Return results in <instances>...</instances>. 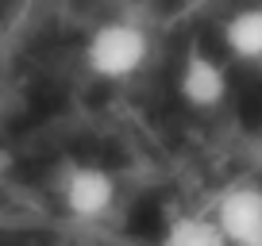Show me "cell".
Wrapping results in <instances>:
<instances>
[{
	"label": "cell",
	"instance_id": "6da1fadb",
	"mask_svg": "<svg viewBox=\"0 0 262 246\" xmlns=\"http://www.w3.org/2000/svg\"><path fill=\"white\" fill-rule=\"evenodd\" d=\"M150 42L147 31L139 23H127V19H108L97 31L89 35V46H85V62L97 77L104 81H123L135 69L147 62Z\"/></svg>",
	"mask_w": 262,
	"mask_h": 246
},
{
	"label": "cell",
	"instance_id": "7a4b0ae2",
	"mask_svg": "<svg viewBox=\"0 0 262 246\" xmlns=\"http://www.w3.org/2000/svg\"><path fill=\"white\" fill-rule=\"evenodd\" d=\"M212 219L228 246H262V189L251 181L224 189Z\"/></svg>",
	"mask_w": 262,
	"mask_h": 246
},
{
	"label": "cell",
	"instance_id": "3957f363",
	"mask_svg": "<svg viewBox=\"0 0 262 246\" xmlns=\"http://www.w3.org/2000/svg\"><path fill=\"white\" fill-rule=\"evenodd\" d=\"M62 204L74 219H104L116 204V177L100 165H74L62 177Z\"/></svg>",
	"mask_w": 262,
	"mask_h": 246
},
{
	"label": "cell",
	"instance_id": "277c9868",
	"mask_svg": "<svg viewBox=\"0 0 262 246\" xmlns=\"http://www.w3.org/2000/svg\"><path fill=\"white\" fill-rule=\"evenodd\" d=\"M178 96L185 100L189 108H216L224 96H228V69L216 62L212 54H205L201 46H193L181 62L178 73Z\"/></svg>",
	"mask_w": 262,
	"mask_h": 246
},
{
	"label": "cell",
	"instance_id": "5b68a950",
	"mask_svg": "<svg viewBox=\"0 0 262 246\" xmlns=\"http://www.w3.org/2000/svg\"><path fill=\"white\" fill-rule=\"evenodd\" d=\"M224 46L239 62H262V8H243L224 23Z\"/></svg>",
	"mask_w": 262,
	"mask_h": 246
},
{
	"label": "cell",
	"instance_id": "8992f818",
	"mask_svg": "<svg viewBox=\"0 0 262 246\" xmlns=\"http://www.w3.org/2000/svg\"><path fill=\"white\" fill-rule=\"evenodd\" d=\"M162 246H228L212 215H178L166 227Z\"/></svg>",
	"mask_w": 262,
	"mask_h": 246
}]
</instances>
